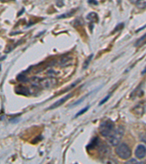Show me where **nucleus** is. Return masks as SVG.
Here are the masks:
<instances>
[{"instance_id": "1a4fd4ad", "label": "nucleus", "mask_w": 146, "mask_h": 164, "mask_svg": "<svg viewBox=\"0 0 146 164\" xmlns=\"http://www.w3.org/2000/svg\"><path fill=\"white\" fill-rule=\"evenodd\" d=\"M75 13V10H72V11H70V12L68 13H66L65 14H62V15H59L58 17H57V19H66V18H69V17H71L72 15Z\"/></svg>"}, {"instance_id": "f03ea898", "label": "nucleus", "mask_w": 146, "mask_h": 164, "mask_svg": "<svg viewBox=\"0 0 146 164\" xmlns=\"http://www.w3.org/2000/svg\"><path fill=\"white\" fill-rule=\"evenodd\" d=\"M114 128H115V125H114V123L112 122L111 120H104L103 122H102L101 124L99 125V133L102 136L106 137L107 138V137H108L112 134V132L113 131Z\"/></svg>"}, {"instance_id": "f257e3e1", "label": "nucleus", "mask_w": 146, "mask_h": 164, "mask_svg": "<svg viewBox=\"0 0 146 164\" xmlns=\"http://www.w3.org/2000/svg\"><path fill=\"white\" fill-rule=\"evenodd\" d=\"M124 134V129L123 126H119L117 129L113 130L112 134L107 138L108 139L109 143L112 146H117L120 143Z\"/></svg>"}, {"instance_id": "7ed1b4c3", "label": "nucleus", "mask_w": 146, "mask_h": 164, "mask_svg": "<svg viewBox=\"0 0 146 164\" xmlns=\"http://www.w3.org/2000/svg\"><path fill=\"white\" fill-rule=\"evenodd\" d=\"M115 152L118 157L123 160H127L132 156V150L126 144H118L115 149Z\"/></svg>"}, {"instance_id": "39448f33", "label": "nucleus", "mask_w": 146, "mask_h": 164, "mask_svg": "<svg viewBox=\"0 0 146 164\" xmlns=\"http://www.w3.org/2000/svg\"><path fill=\"white\" fill-rule=\"evenodd\" d=\"M146 148L143 145H139L135 150V156L138 159H143L145 157Z\"/></svg>"}, {"instance_id": "aec40b11", "label": "nucleus", "mask_w": 146, "mask_h": 164, "mask_svg": "<svg viewBox=\"0 0 146 164\" xmlns=\"http://www.w3.org/2000/svg\"><path fill=\"white\" fill-rule=\"evenodd\" d=\"M132 162H134V163H138V162H137L135 159H132V160H130L129 161H128L127 163H132Z\"/></svg>"}, {"instance_id": "2eb2a0df", "label": "nucleus", "mask_w": 146, "mask_h": 164, "mask_svg": "<svg viewBox=\"0 0 146 164\" xmlns=\"http://www.w3.org/2000/svg\"><path fill=\"white\" fill-rule=\"evenodd\" d=\"M110 96H111V94H109V95H108V96H105V97H104V98H103V99H102V100L101 101V102H99V106H101V105H102V104H104V103H106L107 102H108V99H109V98H110Z\"/></svg>"}, {"instance_id": "ddd939ff", "label": "nucleus", "mask_w": 146, "mask_h": 164, "mask_svg": "<svg viewBox=\"0 0 146 164\" xmlns=\"http://www.w3.org/2000/svg\"><path fill=\"white\" fill-rule=\"evenodd\" d=\"M137 6L140 8H145V0H138V1H137Z\"/></svg>"}, {"instance_id": "412c9836", "label": "nucleus", "mask_w": 146, "mask_h": 164, "mask_svg": "<svg viewBox=\"0 0 146 164\" xmlns=\"http://www.w3.org/2000/svg\"><path fill=\"white\" fill-rule=\"evenodd\" d=\"M145 68L144 69V71H142V75H145Z\"/></svg>"}, {"instance_id": "4468645a", "label": "nucleus", "mask_w": 146, "mask_h": 164, "mask_svg": "<svg viewBox=\"0 0 146 164\" xmlns=\"http://www.w3.org/2000/svg\"><path fill=\"white\" fill-rule=\"evenodd\" d=\"M93 92V91H92ZM92 92H91V93H88V94H87V95H86V96H83V98H81V99H80V100H78V101H77V102H75V103H74V104H72V106H77V105H78V104H81V103L82 102H83V101L84 100V99H85V98H86V97H87V96H89L90 95V94L91 93H92Z\"/></svg>"}, {"instance_id": "6ab92c4d", "label": "nucleus", "mask_w": 146, "mask_h": 164, "mask_svg": "<svg viewBox=\"0 0 146 164\" xmlns=\"http://www.w3.org/2000/svg\"><path fill=\"white\" fill-rule=\"evenodd\" d=\"M88 3L91 4H94V5H97L98 2L97 0H88Z\"/></svg>"}, {"instance_id": "0eeeda50", "label": "nucleus", "mask_w": 146, "mask_h": 164, "mask_svg": "<svg viewBox=\"0 0 146 164\" xmlns=\"http://www.w3.org/2000/svg\"><path fill=\"white\" fill-rule=\"evenodd\" d=\"M99 139L98 138V137H94V138H93L92 140L91 141L89 145L87 146V149L89 150H92L93 149H95V148L99 145Z\"/></svg>"}, {"instance_id": "20e7f679", "label": "nucleus", "mask_w": 146, "mask_h": 164, "mask_svg": "<svg viewBox=\"0 0 146 164\" xmlns=\"http://www.w3.org/2000/svg\"><path fill=\"white\" fill-rule=\"evenodd\" d=\"M73 96V93H68L67 95H66L65 96H64L63 98H60V99H59L58 101H56V102L53 103V104L51 105V107H49V109H56L57 107H60L61 105H62L65 104V102H67V101L72 97Z\"/></svg>"}, {"instance_id": "f3484780", "label": "nucleus", "mask_w": 146, "mask_h": 164, "mask_svg": "<svg viewBox=\"0 0 146 164\" xmlns=\"http://www.w3.org/2000/svg\"><path fill=\"white\" fill-rule=\"evenodd\" d=\"M124 24H123V23L118 24V25L115 28V31H119V30H121V29H122L123 28H124Z\"/></svg>"}, {"instance_id": "6e6552de", "label": "nucleus", "mask_w": 146, "mask_h": 164, "mask_svg": "<svg viewBox=\"0 0 146 164\" xmlns=\"http://www.w3.org/2000/svg\"><path fill=\"white\" fill-rule=\"evenodd\" d=\"M86 19H87L88 21L92 22V23H97V22L99 21V16H98V15L94 12H91L88 13L87 16H86Z\"/></svg>"}, {"instance_id": "a211bd4d", "label": "nucleus", "mask_w": 146, "mask_h": 164, "mask_svg": "<svg viewBox=\"0 0 146 164\" xmlns=\"http://www.w3.org/2000/svg\"><path fill=\"white\" fill-rule=\"evenodd\" d=\"M56 4L58 7H62L64 5V2L63 0H56Z\"/></svg>"}, {"instance_id": "9d476101", "label": "nucleus", "mask_w": 146, "mask_h": 164, "mask_svg": "<svg viewBox=\"0 0 146 164\" xmlns=\"http://www.w3.org/2000/svg\"><path fill=\"white\" fill-rule=\"evenodd\" d=\"M93 54L90 55V56H88V57L87 58V59H86V60L85 61V62H84L83 67V68L84 69H86L88 68V65H89L91 61V59H92V58H93Z\"/></svg>"}, {"instance_id": "f8f14e48", "label": "nucleus", "mask_w": 146, "mask_h": 164, "mask_svg": "<svg viewBox=\"0 0 146 164\" xmlns=\"http://www.w3.org/2000/svg\"><path fill=\"white\" fill-rule=\"evenodd\" d=\"M145 34L140 38V39H139L138 41L136 42V43L134 44V46L135 47H139V46H141L143 44V42L145 41Z\"/></svg>"}, {"instance_id": "423d86ee", "label": "nucleus", "mask_w": 146, "mask_h": 164, "mask_svg": "<svg viewBox=\"0 0 146 164\" xmlns=\"http://www.w3.org/2000/svg\"><path fill=\"white\" fill-rule=\"evenodd\" d=\"M15 91L16 93L24 96H29V93H30V91H29L28 87L22 86V85H19V86H17L15 87Z\"/></svg>"}, {"instance_id": "dca6fc26", "label": "nucleus", "mask_w": 146, "mask_h": 164, "mask_svg": "<svg viewBox=\"0 0 146 164\" xmlns=\"http://www.w3.org/2000/svg\"><path fill=\"white\" fill-rule=\"evenodd\" d=\"M17 80H18V81H20V82H26V81H27L26 77H25V76L22 75H18V77H17Z\"/></svg>"}, {"instance_id": "9b49d317", "label": "nucleus", "mask_w": 146, "mask_h": 164, "mask_svg": "<svg viewBox=\"0 0 146 164\" xmlns=\"http://www.w3.org/2000/svg\"><path fill=\"white\" fill-rule=\"evenodd\" d=\"M89 107H90V106H87V107H86L85 108L82 109L81 111H79L76 114H75V118H77L78 116H81V115H82V114H83L84 113H85V112L88 111V109H89Z\"/></svg>"}]
</instances>
